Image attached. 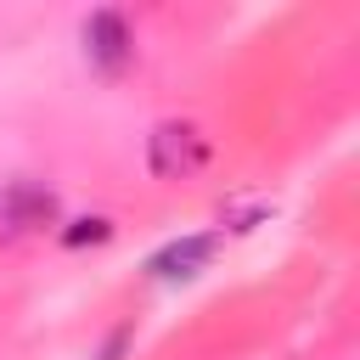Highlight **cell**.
Returning a JSON list of instances; mask_svg holds the SVG:
<instances>
[{
    "label": "cell",
    "mask_w": 360,
    "mask_h": 360,
    "mask_svg": "<svg viewBox=\"0 0 360 360\" xmlns=\"http://www.w3.org/2000/svg\"><path fill=\"white\" fill-rule=\"evenodd\" d=\"M219 242H225V231H191V236H174V242H163V248L146 259V276H152V281H191V276H202V270L214 264Z\"/></svg>",
    "instance_id": "4"
},
{
    "label": "cell",
    "mask_w": 360,
    "mask_h": 360,
    "mask_svg": "<svg viewBox=\"0 0 360 360\" xmlns=\"http://www.w3.org/2000/svg\"><path fill=\"white\" fill-rule=\"evenodd\" d=\"M264 214H270V202H225V208H219V225H231V231H253Z\"/></svg>",
    "instance_id": "6"
},
{
    "label": "cell",
    "mask_w": 360,
    "mask_h": 360,
    "mask_svg": "<svg viewBox=\"0 0 360 360\" xmlns=\"http://www.w3.org/2000/svg\"><path fill=\"white\" fill-rule=\"evenodd\" d=\"M0 219L11 225V236L51 231V225H62V197H56L45 180L17 174V180H6V186H0Z\"/></svg>",
    "instance_id": "3"
},
{
    "label": "cell",
    "mask_w": 360,
    "mask_h": 360,
    "mask_svg": "<svg viewBox=\"0 0 360 360\" xmlns=\"http://www.w3.org/2000/svg\"><path fill=\"white\" fill-rule=\"evenodd\" d=\"M129 343H135V326H112V332L101 338L96 360H124V354H129Z\"/></svg>",
    "instance_id": "7"
},
{
    "label": "cell",
    "mask_w": 360,
    "mask_h": 360,
    "mask_svg": "<svg viewBox=\"0 0 360 360\" xmlns=\"http://www.w3.org/2000/svg\"><path fill=\"white\" fill-rule=\"evenodd\" d=\"M56 236H62V248H101V242H112V219L107 214H79Z\"/></svg>",
    "instance_id": "5"
},
{
    "label": "cell",
    "mask_w": 360,
    "mask_h": 360,
    "mask_svg": "<svg viewBox=\"0 0 360 360\" xmlns=\"http://www.w3.org/2000/svg\"><path fill=\"white\" fill-rule=\"evenodd\" d=\"M208 163V135L191 124V118H163L152 135H146V169L158 180H186Z\"/></svg>",
    "instance_id": "2"
},
{
    "label": "cell",
    "mask_w": 360,
    "mask_h": 360,
    "mask_svg": "<svg viewBox=\"0 0 360 360\" xmlns=\"http://www.w3.org/2000/svg\"><path fill=\"white\" fill-rule=\"evenodd\" d=\"M79 45H84V62L96 79H124L135 68V28L118 6H96L79 28Z\"/></svg>",
    "instance_id": "1"
}]
</instances>
